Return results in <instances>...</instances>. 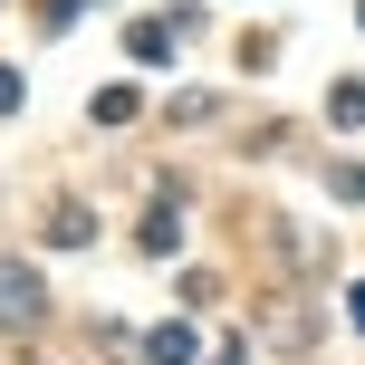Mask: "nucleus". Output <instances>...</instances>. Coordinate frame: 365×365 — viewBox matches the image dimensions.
Here are the masks:
<instances>
[{
    "label": "nucleus",
    "instance_id": "7ed1b4c3",
    "mask_svg": "<svg viewBox=\"0 0 365 365\" xmlns=\"http://www.w3.org/2000/svg\"><path fill=\"white\" fill-rule=\"evenodd\" d=\"M135 106H145V96H135V87H96V125H125Z\"/></svg>",
    "mask_w": 365,
    "mask_h": 365
},
{
    "label": "nucleus",
    "instance_id": "f257e3e1",
    "mask_svg": "<svg viewBox=\"0 0 365 365\" xmlns=\"http://www.w3.org/2000/svg\"><path fill=\"white\" fill-rule=\"evenodd\" d=\"M29 317H38V269L0 259V327H29Z\"/></svg>",
    "mask_w": 365,
    "mask_h": 365
},
{
    "label": "nucleus",
    "instance_id": "f03ea898",
    "mask_svg": "<svg viewBox=\"0 0 365 365\" xmlns=\"http://www.w3.org/2000/svg\"><path fill=\"white\" fill-rule=\"evenodd\" d=\"M192 346H202V336L173 317V327H154V346H145V356H154V365H192Z\"/></svg>",
    "mask_w": 365,
    "mask_h": 365
},
{
    "label": "nucleus",
    "instance_id": "20e7f679",
    "mask_svg": "<svg viewBox=\"0 0 365 365\" xmlns=\"http://www.w3.org/2000/svg\"><path fill=\"white\" fill-rule=\"evenodd\" d=\"M327 115H336V125H365V77H346V87L327 96Z\"/></svg>",
    "mask_w": 365,
    "mask_h": 365
}]
</instances>
